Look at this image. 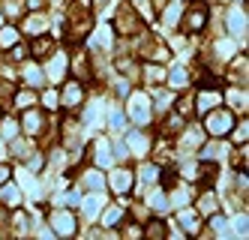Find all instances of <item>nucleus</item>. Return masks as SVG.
<instances>
[{
  "label": "nucleus",
  "instance_id": "25",
  "mask_svg": "<svg viewBox=\"0 0 249 240\" xmlns=\"http://www.w3.org/2000/svg\"><path fill=\"white\" fill-rule=\"evenodd\" d=\"M228 135H234V144H246V135H249V123H246V117H243V120H234V126H231Z\"/></svg>",
  "mask_w": 249,
  "mask_h": 240
},
{
  "label": "nucleus",
  "instance_id": "45",
  "mask_svg": "<svg viewBox=\"0 0 249 240\" xmlns=\"http://www.w3.org/2000/svg\"><path fill=\"white\" fill-rule=\"evenodd\" d=\"M96 3H99V6H102V3H108V0H96Z\"/></svg>",
  "mask_w": 249,
  "mask_h": 240
},
{
  "label": "nucleus",
  "instance_id": "17",
  "mask_svg": "<svg viewBox=\"0 0 249 240\" xmlns=\"http://www.w3.org/2000/svg\"><path fill=\"white\" fill-rule=\"evenodd\" d=\"M42 114L39 111H30V108H27V111H24V120H21V126H24V132L27 135H36L39 132V129H42Z\"/></svg>",
  "mask_w": 249,
  "mask_h": 240
},
{
  "label": "nucleus",
  "instance_id": "27",
  "mask_svg": "<svg viewBox=\"0 0 249 240\" xmlns=\"http://www.w3.org/2000/svg\"><path fill=\"white\" fill-rule=\"evenodd\" d=\"M0 198H3L6 204H12V207H15V204L21 201V195H18V186H12V183L6 180V183H3V192H0Z\"/></svg>",
  "mask_w": 249,
  "mask_h": 240
},
{
  "label": "nucleus",
  "instance_id": "19",
  "mask_svg": "<svg viewBox=\"0 0 249 240\" xmlns=\"http://www.w3.org/2000/svg\"><path fill=\"white\" fill-rule=\"evenodd\" d=\"M165 81H168L171 87H183V84H189V72H186V66H174L168 75H165Z\"/></svg>",
  "mask_w": 249,
  "mask_h": 240
},
{
  "label": "nucleus",
  "instance_id": "32",
  "mask_svg": "<svg viewBox=\"0 0 249 240\" xmlns=\"http://www.w3.org/2000/svg\"><path fill=\"white\" fill-rule=\"evenodd\" d=\"M147 204L156 207V210H168V195H165V192H153V195L147 198Z\"/></svg>",
  "mask_w": 249,
  "mask_h": 240
},
{
  "label": "nucleus",
  "instance_id": "29",
  "mask_svg": "<svg viewBox=\"0 0 249 240\" xmlns=\"http://www.w3.org/2000/svg\"><path fill=\"white\" fill-rule=\"evenodd\" d=\"M123 216H126V213H123L120 207H108V210H105V216H102V225H105V228H111V225L120 222Z\"/></svg>",
  "mask_w": 249,
  "mask_h": 240
},
{
  "label": "nucleus",
  "instance_id": "16",
  "mask_svg": "<svg viewBox=\"0 0 249 240\" xmlns=\"http://www.w3.org/2000/svg\"><path fill=\"white\" fill-rule=\"evenodd\" d=\"M33 57H48L51 51H57V45H54V39H48L45 33H39V36H33Z\"/></svg>",
  "mask_w": 249,
  "mask_h": 240
},
{
  "label": "nucleus",
  "instance_id": "7",
  "mask_svg": "<svg viewBox=\"0 0 249 240\" xmlns=\"http://www.w3.org/2000/svg\"><path fill=\"white\" fill-rule=\"evenodd\" d=\"M45 78L51 84H57V81L66 78V57H63L60 51H51V60L45 63Z\"/></svg>",
  "mask_w": 249,
  "mask_h": 240
},
{
  "label": "nucleus",
  "instance_id": "2",
  "mask_svg": "<svg viewBox=\"0 0 249 240\" xmlns=\"http://www.w3.org/2000/svg\"><path fill=\"white\" fill-rule=\"evenodd\" d=\"M126 111H129V120L135 126H147L150 123V111H153V102H150L147 93H129Z\"/></svg>",
  "mask_w": 249,
  "mask_h": 240
},
{
  "label": "nucleus",
  "instance_id": "5",
  "mask_svg": "<svg viewBox=\"0 0 249 240\" xmlns=\"http://www.w3.org/2000/svg\"><path fill=\"white\" fill-rule=\"evenodd\" d=\"M108 183H111V189H114L117 195H126V192H132L135 171H132V168H114L111 177H108Z\"/></svg>",
  "mask_w": 249,
  "mask_h": 240
},
{
  "label": "nucleus",
  "instance_id": "37",
  "mask_svg": "<svg viewBox=\"0 0 249 240\" xmlns=\"http://www.w3.org/2000/svg\"><path fill=\"white\" fill-rule=\"evenodd\" d=\"M234 231L246 240V213H237V216H234Z\"/></svg>",
  "mask_w": 249,
  "mask_h": 240
},
{
  "label": "nucleus",
  "instance_id": "9",
  "mask_svg": "<svg viewBox=\"0 0 249 240\" xmlns=\"http://www.w3.org/2000/svg\"><path fill=\"white\" fill-rule=\"evenodd\" d=\"M177 222H180L183 234H195L201 228V213L192 210V207H180V216H177Z\"/></svg>",
  "mask_w": 249,
  "mask_h": 240
},
{
  "label": "nucleus",
  "instance_id": "40",
  "mask_svg": "<svg viewBox=\"0 0 249 240\" xmlns=\"http://www.w3.org/2000/svg\"><path fill=\"white\" fill-rule=\"evenodd\" d=\"M21 6H24L21 0H6V12H9V15H18V12H21Z\"/></svg>",
  "mask_w": 249,
  "mask_h": 240
},
{
  "label": "nucleus",
  "instance_id": "28",
  "mask_svg": "<svg viewBox=\"0 0 249 240\" xmlns=\"http://www.w3.org/2000/svg\"><path fill=\"white\" fill-rule=\"evenodd\" d=\"M135 177H138L141 183H153V180H159V168H156V165H141Z\"/></svg>",
  "mask_w": 249,
  "mask_h": 240
},
{
  "label": "nucleus",
  "instance_id": "36",
  "mask_svg": "<svg viewBox=\"0 0 249 240\" xmlns=\"http://www.w3.org/2000/svg\"><path fill=\"white\" fill-rule=\"evenodd\" d=\"M123 126H126V117H123V111H111V129H114V132H120Z\"/></svg>",
  "mask_w": 249,
  "mask_h": 240
},
{
  "label": "nucleus",
  "instance_id": "33",
  "mask_svg": "<svg viewBox=\"0 0 249 240\" xmlns=\"http://www.w3.org/2000/svg\"><path fill=\"white\" fill-rule=\"evenodd\" d=\"M45 108H51V111H54V108L60 105V93H57V90H45V93H42V99H39Z\"/></svg>",
  "mask_w": 249,
  "mask_h": 240
},
{
  "label": "nucleus",
  "instance_id": "38",
  "mask_svg": "<svg viewBox=\"0 0 249 240\" xmlns=\"http://www.w3.org/2000/svg\"><path fill=\"white\" fill-rule=\"evenodd\" d=\"M168 102H174V96H171V93H162V90H159V93H156V108L162 111V108H168Z\"/></svg>",
  "mask_w": 249,
  "mask_h": 240
},
{
  "label": "nucleus",
  "instance_id": "21",
  "mask_svg": "<svg viewBox=\"0 0 249 240\" xmlns=\"http://www.w3.org/2000/svg\"><path fill=\"white\" fill-rule=\"evenodd\" d=\"M18 42V30L12 24H0V48H12Z\"/></svg>",
  "mask_w": 249,
  "mask_h": 240
},
{
  "label": "nucleus",
  "instance_id": "35",
  "mask_svg": "<svg viewBox=\"0 0 249 240\" xmlns=\"http://www.w3.org/2000/svg\"><path fill=\"white\" fill-rule=\"evenodd\" d=\"M15 132H18V126H15L12 120H3V123H0V135H3V138H15Z\"/></svg>",
  "mask_w": 249,
  "mask_h": 240
},
{
  "label": "nucleus",
  "instance_id": "26",
  "mask_svg": "<svg viewBox=\"0 0 249 240\" xmlns=\"http://www.w3.org/2000/svg\"><path fill=\"white\" fill-rule=\"evenodd\" d=\"M96 45H102V51H108L111 48V27L108 24H99V30H96Z\"/></svg>",
  "mask_w": 249,
  "mask_h": 240
},
{
  "label": "nucleus",
  "instance_id": "6",
  "mask_svg": "<svg viewBox=\"0 0 249 240\" xmlns=\"http://www.w3.org/2000/svg\"><path fill=\"white\" fill-rule=\"evenodd\" d=\"M114 21H117V30L120 33H138V12H135V6H120L117 9V18H114Z\"/></svg>",
  "mask_w": 249,
  "mask_h": 240
},
{
  "label": "nucleus",
  "instance_id": "8",
  "mask_svg": "<svg viewBox=\"0 0 249 240\" xmlns=\"http://www.w3.org/2000/svg\"><path fill=\"white\" fill-rule=\"evenodd\" d=\"M201 144H204V129L201 126H186V132L180 138V150L192 153V150H198Z\"/></svg>",
  "mask_w": 249,
  "mask_h": 240
},
{
  "label": "nucleus",
  "instance_id": "30",
  "mask_svg": "<svg viewBox=\"0 0 249 240\" xmlns=\"http://www.w3.org/2000/svg\"><path fill=\"white\" fill-rule=\"evenodd\" d=\"M177 18H180V3H174L162 12V24L165 27H177Z\"/></svg>",
  "mask_w": 249,
  "mask_h": 240
},
{
  "label": "nucleus",
  "instance_id": "3",
  "mask_svg": "<svg viewBox=\"0 0 249 240\" xmlns=\"http://www.w3.org/2000/svg\"><path fill=\"white\" fill-rule=\"evenodd\" d=\"M48 222H51V231L60 234V237H72V234L78 231V219H75L72 210H57V213H51Z\"/></svg>",
  "mask_w": 249,
  "mask_h": 240
},
{
  "label": "nucleus",
  "instance_id": "11",
  "mask_svg": "<svg viewBox=\"0 0 249 240\" xmlns=\"http://www.w3.org/2000/svg\"><path fill=\"white\" fill-rule=\"evenodd\" d=\"M204 21H207V6H204V3H198V6H192V9L186 12L183 27H186L189 33H195V30H201V27H204Z\"/></svg>",
  "mask_w": 249,
  "mask_h": 240
},
{
  "label": "nucleus",
  "instance_id": "13",
  "mask_svg": "<svg viewBox=\"0 0 249 240\" xmlns=\"http://www.w3.org/2000/svg\"><path fill=\"white\" fill-rule=\"evenodd\" d=\"M126 141H129V147H126L129 153H135V156H147V150H150V138L141 132V129L129 132V135H126Z\"/></svg>",
  "mask_w": 249,
  "mask_h": 240
},
{
  "label": "nucleus",
  "instance_id": "31",
  "mask_svg": "<svg viewBox=\"0 0 249 240\" xmlns=\"http://www.w3.org/2000/svg\"><path fill=\"white\" fill-rule=\"evenodd\" d=\"M33 102H36V93H33V90H18V93H15V105L18 108H30Z\"/></svg>",
  "mask_w": 249,
  "mask_h": 240
},
{
  "label": "nucleus",
  "instance_id": "14",
  "mask_svg": "<svg viewBox=\"0 0 249 240\" xmlns=\"http://www.w3.org/2000/svg\"><path fill=\"white\" fill-rule=\"evenodd\" d=\"M78 204H81V213H84L87 219H96V213H99L102 204H105V195H102V192H90L84 201H78Z\"/></svg>",
  "mask_w": 249,
  "mask_h": 240
},
{
  "label": "nucleus",
  "instance_id": "1",
  "mask_svg": "<svg viewBox=\"0 0 249 240\" xmlns=\"http://www.w3.org/2000/svg\"><path fill=\"white\" fill-rule=\"evenodd\" d=\"M207 120H204V132H210L213 138H222L231 132V126H234V114L225 111V108H210V111H204Z\"/></svg>",
  "mask_w": 249,
  "mask_h": 240
},
{
  "label": "nucleus",
  "instance_id": "22",
  "mask_svg": "<svg viewBox=\"0 0 249 240\" xmlns=\"http://www.w3.org/2000/svg\"><path fill=\"white\" fill-rule=\"evenodd\" d=\"M165 75H168V72H165L162 66H156V63H147V66H144V78H147L150 84H165Z\"/></svg>",
  "mask_w": 249,
  "mask_h": 240
},
{
  "label": "nucleus",
  "instance_id": "34",
  "mask_svg": "<svg viewBox=\"0 0 249 240\" xmlns=\"http://www.w3.org/2000/svg\"><path fill=\"white\" fill-rule=\"evenodd\" d=\"M216 57H222V60H228V57H234V42H216Z\"/></svg>",
  "mask_w": 249,
  "mask_h": 240
},
{
  "label": "nucleus",
  "instance_id": "4",
  "mask_svg": "<svg viewBox=\"0 0 249 240\" xmlns=\"http://www.w3.org/2000/svg\"><path fill=\"white\" fill-rule=\"evenodd\" d=\"M60 105L63 108H78L84 105V84L81 81H66L63 93H60Z\"/></svg>",
  "mask_w": 249,
  "mask_h": 240
},
{
  "label": "nucleus",
  "instance_id": "23",
  "mask_svg": "<svg viewBox=\"0 0 249 240\" xmlns=\"http://www.w3.org/2000/svg\"><path fill=\"white\" fill-rule=\"evenodd\" d=\"M228 102H231V108H234V111H246V90L231 87V90H228Z\"/></svg>",
  "mask_w": 249,
  "mask_h": 240
},
{
  "label": "nucleus",
  "instance_id": "15",
  "mask_svg": "<svg viewBox=\"0 0 249 240\" xmlns=\"http://www.w3.org/2000/svg\"><path fill=\"white\" fill-rule=\"evenodd\" d=\"M93 159H96V165H102V168H111L114 156H111V147H108V141H105V138H96L93 141Z\"/></svg>",
  "mask_w": 249,
  "mask_h": 240
},
{
  "label": "nucleus",
  "instance_id": "18",
  "mask_svg": "<svg viewBox=\"0 0 249 240\" xmlns=\"http://www.w3.org/2000/svg\"><path fill=\"white\" fill-rule=\"evenodd\" d=\"M24 30H27L30 36H39V33H45V30H48V21H45L39 12H33L27 21H24Z\"/></svg>",
  "mask_w": 249,
  "mask_h": 240
},
{
  "label": "nucleus",
  "instance_id": "24",
  "mask_svg": "<svg viewBox=\"0 0 249 240\" xmlns=\"http://www.w3.org/2000/svg\"><path fill=\"white\" fill-rule=\"evenodd\" d=\"M21 72H24V81H27V84H42V81H45L42 69H39L36 63H24V69H21Z\"/></svg>",
  "mask_w": 249,
  "mask_h": 240
},
{
  "label": "nucleus",
  "instance_id": "20",
  "mask_svg": "<svg viewBox=\"0 0 249 240\" xmlns=\"http://www.w3.org/2000/svg\"><path fill=\"white\" fill-rule=\"evenodd\" d=\"M84 186L90 189V192H102V186H105V177L99 174V168H90L84 174Z\"/></svg>",
  "mask_w": 249,
  "mask_h": 240
},
{
  "label": "nucleus",
  "instance_id": "41",
  "mask_svg": "<svg viewBox=\"0 0 249 240\" xmlns=\"http://www.w3.org/2000/svg\"><path fill=\"white\" fill-rule=\"evenodd\" d=\"M9 177H12V168H9V165H3V159H0V186H3Z\"/></svg>",
  "mask_w": 249,
  "mask_h": 240
},
{
  "label": "nucleus",
  "instance_id": "10",
  "mask_svg": "<svg viewBox=\"0 0 249 240\" xmlns=\"http://www.w3.org/2000/svg\"><path fill=\"white\" fill-rule=\"evenodd\" d=\"M228 33L237 36V39H240V36L246 39V6H243V9H240V6L231 9V15H228Z\"/></svg>",
  "mask_w": 249,
  "mask_h": 240
},
{
  "label": "nucleus",
  "instance_id": "39",
  "mask_svg": "<svg viewBox=\"0 0 249 240\" xmlns=\"http://www.w3.org/2000/svg\"><path fill=\"white\" fill-rule=\"evenodd\" d=\"M144 234H153V237H162V234H165V225H162V222H153V225H147V228H144Z\"/></svg>",
  "mask_w": 249,
  "mask_h": 240
},
{
  "label": "nucleus",
  "instance_id": "43",
  "mask_svg": "<svg viewBox=\"0 0 249 240\" xmlns=\"http://www.w3.org/2000/svg\"><path fill=\"white\" fill-rule=\"evenodd\" d=\"M6 156V144H3V138H0V159Z\"/></svg>",
  "mask_w": 249,
  "mask_h": 240
},
{
  "label": "nucleus",
  "instance_id": "12",
  "mask_svg": "<svg viewBox=\"0 0 249 240\" xmlns=\"http://www.w3.org/2000/svg\"><path fill=\"white\" fill-rule=\"evenodd\" d=\"M219 102H222V93H219V90H213V87H207V90H201V93H198V99H195L192 105L204 114V111H210V108H216Z\"/></svg>",
  "mask_w": 249,
  "mask_h": 240
},
{
  "label": "nucleus",
  "instance_id": "44",
  "mask_svg": "<svg viewBox=\"0 0 249 240\" xmlns=\"http://www.w3.org/2000/svg\"><path fill=\"white\" fill-rule=\"evenodd\" d=\"M3 18H6V15H3V9H0V24H3Z\"/></svg>",
  "mask_w": 249,
  "mask_h": 240
},
{
  "label": "nucleus",
  "instance_id": "42",
  "mask_svg": "<svg viewBox=\"0 0 249 240\" xmlns=\"http://www.w3.org/2000/svg\"><path fill=\"white\" fill-rule=\"evenodd\" d=\"M132 6H135V9H141V12H144V9H147V0H132Z\"/></svg>",
  "mask_w": 249,
  "mask_h": 240
}]
</instances>
